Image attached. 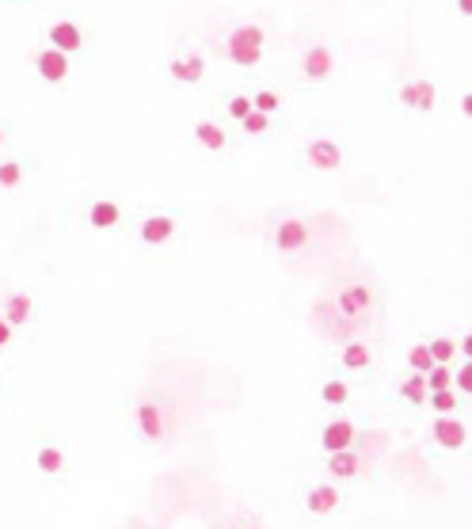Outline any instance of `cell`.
Wrapping results in <instances>:
<instances>
[{
	"label": "cell",
	"instance_id": "d6a6232c",
	"mask_svg": "<svg viewBox=\"0 0 472 529\" xmlns=\"http://www.w3.org/2000/svg\"><path fill=\"white\" fill-rule=\"evenodd\" d=\"M12 339V324H8V320L4 316H0V347H4Z\"/></svg>",
	"mask_w": 472,
	"mask_h": 529
},
{
	"label": "cell",
	"instance_id": "9c48e42d",
	"mask_svg": "<svg viewBox=\"0 0 472 529\" xmlns=\"http://www.w3.org/2000/svg\"><path fill=\"white\" fill-rule=\"evenodd\" d=\"M339 488L335 484H316V488H308L305 495V507H308V515H332V510L339 507Z\"/></svg>",
	"mask_w": 472,
	"mask_h": 529
},
{
	"label": "cell",
	"instance_id": "7a4b0ae2",
	"mask_svg": "<svg viewBox=\"0 0 472 529\" xmlns=\"http://www.w3.org/2000/svg\"><path fill=\"white\" fill-rule=\"evenodd\" d=\"M431 438H434V445H442V450H465L468 445V423L461 419V415H438V419L431 423Z\"/></svg>",
	"mask_w": 472,
	"mask_h": 529
},
{
	"label": "cell",
	"instance_id": "4fadbf2b",
	"mask_svg": "<svg viewBox=\"0 0 472 529\" xmlns=\"http://www.w3.org/2000/svg\"><path fill=\"white\" fill-rule=\"evenodd\" d=\"M172 233H175V221L165 217V214H156V217H149L141 225V240H145V244H168Z\"/></svg>",
	"mask_w": 472,
	"mask_h": 529
},
{
	"label": "cell",
	"instance_id": "e0dca14e",
	"mask_svg": "<svg viewBox=\"0 0 472 529\" xmlns=\"http://www.w3.org/2000/svg\"><path fill=\"white\" fill-rule=\"evenodd\" d=\"M339 309H343L347 316H362L370 309V290L366 286H347V290L339 294Z\"/></svg>",
	"mask_w": 472,
	"mask_h": 529
},
{
	"label": "cell",
	"instance_id": "6da1fadb",
	"mask_svg": "<svg viewBox=\"0 0 472 529\" xmlns=\"http://www.w3.org/2000/svg\"><path fill=\"white\" fill-rule=\"evenodd\" d=\"M229 57L236 61L240 69L259 66V57H263V27H255V23L236 27L229 35Z\"/></svg>",
	"mask_w": 472,
	"mask_h": 529
},
{
	"label": "cell",
	"instance_id": "30bf717a",
	"mask_svg": "<svg viewBox=\"0 0 472 529\" xmlns=\"http://www.w3.org/2000/svg\"><path fill=\"white\" fill-rule=\"evenodd\" d=\"M400 400L412 408H427L431 400V384H427V374H408L400 381Z\"/></svg>",
	"mask_w": 472,
	"mask_h": 529
},
{
	"label": "cell",
	"instance_id": "e575fe53",
	"mask_svg": "<svg viewBox=\"0 0 472 529\" xmlns=\"http://www.w3.org/2000/svg\"><path fill=\"white\" fill-rule=\"evenodd\" d=\"M458 8H461V15H472V0H458Z\"/></svg>",
	"mask_w": 472,
	"mask_h": 529
},
{
	"label": "cell",
	"instance_id": "cb8c5ba5",
	"mask_svg": "<svg viewBox=\"0 0 472 529\" xmlns=\"http://www.w3.org/2000/svg\"><path fill=\"white\" fill-rule=\"evenodd\" d=\"M453 381H458V370H453V366H434V370L427 374V384H431V392L453 389Z\"/></svg>",
	"mask_w": 472,
	"mask_h": 529
},
{
	"label": "cell",
	"instance_id": "ac0fdd59",
	"mask_svg": "<svg viewBox=\"0 0 472 529\" xmlns=\"http://www.w3.org/2000/svg\"><path fill=\"white\" fill-rule=\"evenodd\" d=\"M119 217H122L119 206L103 198V202H95L92 210H88V225L92 229H111V225H119Z\"/></svg>",
	"mask_w": 472,
	"mask_h": 529
},
{
	"label": "cell",
	"instance_id": "8992f818",
	"mask_svg": "<svg viewBox=\"0 0 472 529\" xmlns=\"http://www.w3.org/2000/svg\"><path fill=\"white\" fill-rule=\"evenodd\" d=\"M400 103L412 107V110H434L438 88L431 84V80H408V84L400 88Z\"/></svg>",
	"mask_w": 472,
	"mask_h": 529
},
{
	"label": "cell",
	"instance_id": "83f0119b",
	"mask_svg": "<svg viewBox=\"0 0 472 529\" xmlns=\"http://www.w3.org/2000/svg\"><path fill=\"white\" fill-rule=\"evenodd\" d=\"M23 180V168L15 164V160H4V164H0V187H15Z\"/></svg>",
	"mask_w": 472,
	"mask_h": 529
},
{
	"label": "cell",
	"instance_id": "4316f807",
	"mask_svg": "<svg viewBox=\"0 0 472 529\" xmlns=\"http://www.w3.org/2000/svg\"><path fill=\"white\" fill-rule=\"evenodd\" d=\"M252 110H255V100H248V95H233V100H229V115H233L236 122H244V119L252 115Z\"/></svg>",
	"mask_w": 472,
	"mask_h": 529
},
{
	"label": "cell",
	"instance_id": "d590c367",
	"mask_svg": "<svg viewBox=\"0 0 472 529\" xmlns=\"http://www.w3.org/2000/svg\"><path fill=\"white\" fill-rule=\"evenodd\" d=\"M0 141H4V130H0Z\"/></svg>",
	"mask_w": 472,
	"mask_h": 529
},
{
	"label": "cell",
	"instance_id": "8d00e7d4",
	"mask_svg": "<svg viewBox=\"0 0 472 529\" xmlns=\"http://www.w3.org/2000/svg\"><path fill=\"white\" fill-rule=\"evenodd\" d=\"M468 411H472V400H468Z\"/></svg>",
	"mask_w": 472,
	"mask_h": 529
},
{
	"label": "cell",
	"instance_id": "7402d4cb",
	"mask_svg": "<svg viewBox=\"0 0 472 529\" xmlns=\"http://www.w3.org/2000/svg\"><path fill=\"white\" fill-rule=\"evenodd\" d=\"M408 366H412V374H431L434 370V355H431V343H415L408 350Z\"/></svg>",
	"mask_w": 472,
	"mask_h": 529
},
{
	"label": "cell",
	"instance_id": "f546056e",
	"mask_svg": "<svg viewBox=\"0 0 472 529\" xmlns=\"http://www.w3.org/2000/svg\"><path fill=\"white\" fill-rule=\"evenodd\" d=\"M240 126H244V130H248V134H263L267 126H271V115H263V110H252V115L244 119Z\"/></svg>",
	"mask_w": 472,
	"mask_h": 529
},
{
	"label": "cell",
	"instance_id": "603a6c76",
	"mask_svg": "<svg viewBox=\"0 0 472 529\" xmlns=\"http://www.w3.org/2000/svg\"><path fill=\"white\" fill-rule=\"evenodd\" d=\"M431 355L438 366H450L453 358L461 355V343L458 339H446V335H438V339H431Z\"/></svg>",
	"mask_w": 472,
	"mask_h": 529
},
{
	"label": "cell",
	"instance_id": "2e32d148",
	"mask_svg": "<svg viewBox=\"0 0 472 529\" xmlns=\"http://www.w3.org/2000/svg\"><path fill=\"white\" fill-rule=\"evenodd\" d=\"M328 469H332L335 480H351V476H358V469H362V457H358L354 450L328 454Z\"/></svg>",
	"mask_w": 472,
	"mask_h": 529
},
{
	"label": "cell",
	"instance_id": "f1b7e54d",
	"mask_svg": "<svg viewBox=\"0 0 472 529\" xmlns=\"http://www.w3.org/2000/svg\"><path fill=\"white\" fill-rule=\"evenodd\" d=\"M453 389H458L465 400H472V362H461V370H458V381H453Z\"/></svg>",
	"mask_w": 472,
	"mask_h": 529
},
{
	"label": "cell",
	"instance_id": "d6986e66",
	"mask_svg": "<svg viewBox=\"0 0 472 529\" xmlns=\"http://www.w3.org/2000/svg\"><path fill=\"white\" fill-rule=\"evenodd\" d=\"M461 400H465V396H461L458 389H442V392H431L427 404H431V411H434V415H458Z\"/></svg>",
	"mask_w": 472,
	"mask_h": 529
},
{
	"label": "cell",
	"instance_id": "484cf974",
	"mask_svg": "<svg viewBox=\"0 0 472 529\" xmlns=\"http://www.w3.org/2000/svg\"><path fill=\"white\" fill-rule=\"evenodd\" d=\"M138 423H141V430H145L149 438H160V415H156L153 404H141V408H138Z\"/></svg>",
	"mask_w": 472,
	"mask_h": 529
},
{
	"label": "cell",
	"instance_id": "1f68e13d",
	"mask_svg": "<svg viewBox=\"0 0 472 529\" xmlns=\"http://www.w3.org/2000/svg\"><path fill=\"white\" fill-rule=\"evenodd\" d=\"M461 358H465V362H472V331H468V335H461Z\"/></svg>",
	"mask_w": 472,
	"mask_h": 529
},
{
	"label": "cell",
	"instance_id": "d4e9b609",
	"mask_svg": "<svg viewBox=\"0 0 472 529\" xmlns=\"http://www.w3.org/2000/svg\"><path fill=\"white\" fill-rule=\"evenodd\" d=\"M35 464H39L46 476H54V472L65 469V457H61V450H54V445H46V450H39V461Z\"/></svg>",
	"mask_w": 472,
	"mask_h": 529
},
{
	"label": "cell",
	"instance_id": "7c38bea8",
	"mask_svg": "<svg viewBox=\"0 0 472 529\" xmlns=\"http://www.w3.org/2000/svg\"><path fill=\"white\" fill-rule=\"evenodd\" d=\"M206 73V61L199 54H187V57H175L172 61V76L179 80V84H199Z\"/></svg>",
	"mask_w": 472,
	"mask_h": 529
},
{
	"label": "cell",
	"instance_id": "277c9868",
	"mask_svg": "<svg viewBox=\"0 0 472 529\" xmlns=\"http://www.w3.org/2000/svg\"><path fill=\"white\" fill-rule=\"evenodd\" d=\"M354 438H358V430L351 419H335L324 427V435H320V445H324V454H343V450H354Z\"/></svg>",
	"mask_w": 472,
	"mask_h": 529
},
{
	"label": "cell",
	"instance_id": "3957f363",
	"mask_svg": "<svg viewBox=\"0 0 472 529\" xmlns=\"http://www.w3.org/2000/svg\"><path fill=\"white\" fill-rule=\"evenodd\" d=\"M305 164L316 168V172H335L339 164H343V149L328 137H316V141H308V149H305Z\"/></svg>",
	"mask_w": 472,
	"mask_h": 529
},
{
	"label": "cell",
	"instance_id": "ba28073f",
	"mask_svg": "<svg viewBox=\"0 0 472 529\" xmlns=\"http://www.w3.org/2000/svg\"><path fill=\"white\" fill-rule=\"evenodd\" d=\"M274 244H279V251H301L308 244V225L298 217H289L279 225V233H274Z\"/></svg>",
	"mask_w": 472,
	"mask_h": 529
},
{
	"label": "cell",
	"instance_id": "ffe728a7",
	"mask_svg": "<svg viewBox=\"0 0 472 529\" xmlns=\"http://www.w3.org/2000/svg\"><path fill=\"white\" fill-rule=\"evenodd\" d=\"M339 362H343L347 370H370L373 355H370V347H366V343H347V347H343V355H339Z\"/></svg>",
	"mask_w": 472,
	"mask_h": 529
},
{
	"label": "cell",
	"instance_id": "4dcf8cb0",
	"mask_svg": "<svg viewBox=\"0 0 472 529\" xmlns=\"http://www.w3.org/2000/svg\"><path fill=\"white\" fill-rule=\"evenodd\" d=\"M279 95H274V92H259L255 95V110H263V115H274V110H279Z\"/></svg>",
	"mask_w": 472,
	"mask_h": 529
},
{
	"label": "cell",
	"instance_id": "8fae6325",
	"mask_svg": "<svg viewBox=\"0 0 472 529\" xmlns=\"http://www.w3.org/2000/svg\"><path fill=\"white\" fill-rule=\"evenodd\" d=\"M50 42H54V50L73 54V50H80V42H85V35H80V27H76V23L61 20V23H54V27H50Z\"/></svg>",
	"mask_w": 472,
	"mask_h": 529
},
{
	"label": "cell",
	"instance_id": "44dd1931",
	"mask_svg": "<svg viewBox=\"0 0 472 529\" xmlns=\"http://www.w3.org/2000/svg\"><path fill=\"white\" fill-rule=\"evenodd\" d=\"M320 400L328 408H343L347 400H351V389H347V381H339V377H332V381H324V389H320Z\"/></svg>",
	"mask_w": 472,
	"mask_h": 529
},
{
	"label": "cell",
	"instance_id": "9a60e30c",
	"mask_svg": "<svg viewBox=\"0 0 472 529\" xmlns=\"http://www.w3.org/2000/svg\"><path fill=\"white\" fill-rule=\"evenodd\" d=\"M31 313H35V301H31L27 294H12V297L4 301V320H8L12 328L27 324V320H31Z\"/></svg>",
	"mask_w": 472,
	"mask_h": 529
},
{
	"label": "cell",
	"instance_id": "836d02e7",
	"mask_svg": "<svg viewBox=\"0 0 472 529\" xmlns=\"http://www.w3.org/2000/svg\"><path fill=\"white\" fill-rule=\"evenodd\" d=\"M461 115H465V119H472V92H465V95H461Z\"/></svg>",
	"mask_w": 472,
	"mask_h": 529
},
{
	"label": "cell",
	"instance_id": "5b68a950",
	"mask_svg": "<svg viewBox=\"0 0 472 529\" xmlns=\"http://www.w3.org/2000/svg\"><path fill=\"white\" fill-rule=\"evenodd\" d=\"M35 69H39V76L46 80V84H61V80L69 76V54L46 46V50H39V57H35Z\"/></svg>",
	"mask_w": 472,
	"mask_h": 529
},
{
	"label": "cell",
	"instance_id": "52a82bcc",
	"mask_svg": "<svg viewBox=\"0 0 472 529\" xmlns=\"http://www.w3.org/2000/svg\"><path fill=\"white\" fill-rule=\"evenodd\" d=\"M332 69H335V57H332L328 46H308L305 57H301V73H305L308 80H324Z\"/></svg>",
	"mask_w": 472,
	"mask_h": 529
},
{
	"label": "cell",
	"instance_id": "5bb4252c",
	"mask_svg": "<svg viewBox=\"0 0 472 529\" xmlns=\"http://www.w3.org/2000/svg\"><path fill=\"white\" fill-rule=\"evenodd\" d=\"M194 141H199L202 149H209V153H221L225 145H229V137H225V130L218 122H199L194 126Z\"/></svg>",
	"mask_w": 472,
	"mask_h": 529
}]
</instances>
